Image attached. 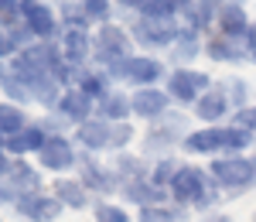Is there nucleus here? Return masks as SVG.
I'll return each mask as SVG.
<instances>
[{
	"label": "nucleus",
	"instance_id": "obj_1",
	"mask_svg": "<svg viewBox=\"0 0 256 222\" xmlns=\"http://www.w3.org/2000/svg\"><path fill=\"white\" fill-rule=\"evenodd\" d=\"M188 126H192V116H188V113L168 110V113H164L158 123H150L147 134L140 137V154H144V158H154V161L171 158V150L181 147V140L192 134Z\"/></svg>",
	"mask_w": 256,
	"mask_h": 222
},
{
	"label": "nucleus",
	"instance_id": "obj_2",
	"mask_svg": "<svg viewBox=\"0 0 256 222\" xmlns=\"http://www.w3.org/2000/svg\"><path fill=\"white\" fill-rule=\"evenodd\" d=\"M134 48H137V44L130 38V28L110 20V24H102V28L92 31V68H106V65H113V62L134 58V55H137Z\"/></svg>",
	"mask_w": 256,
	"mask_h": 222
},
{
	"label": "nucleus",
	"instance_id": "obj_3",
	"mask_svg": "<svg viewBox=\"0 0 256 222\" xmlns=\"http://www.w3.org/2000/svg\"><path fill=\"white\" fill-rule=\"evenodd\" d=\"M130 38L137 48H144V55L154 52H171L174 41L181 38V20H147V18H130Z\"/></svg>",
	"mask_w": 256,
	"mask_h": 222
},
{
	"label": "nucleus",
	"instance_id": "obj_4",
	"mask_svg": "<svg viewBox=\"0 0 256 222\" xmlns=\"http://www.w3.org/2000/svg\"><path fill=\"white\" fill-rule=\"evenodd\" d=\"M208 174H212V182H216L222 192H246V188L256 184L253 161H250L246 154H218V158H212Z\"/></svg>",
	"mask_w": 256,
	"mask_h": 222
},
{
	"label": "nucleus",
	"instance_id": "obj_5",
	"mask_svg": "<svg viewBox=\"0 0 256 222\" xmlns=\"http://www.w3.org/2000/svg\"><path fill=\"white\" fill-rule=\"evenodd\" d=\"M212 86H216L212 76L202 72V68H192V65L188 68H171L168 79H164V89H168L171 102H178V106H195Z\"/></svg>",
	"mask_w": 256,
	"mask_h": 222
},
{
	"label": "nucleus",
	"instance_id": "obj_6",
	"mask_svg": "<svg viewBox=\"0 0 256 222\" xmlns=\"http://www.w3.org/2000/svg\"><path fill=\"white\" fill-rule=\"evenodd\" d=\"M212 174H208V168H195V164H181L174 174V182L168 188V195H171V205H184V208H192V205L212 188Z\"/></svg>",
	"mask_w": 256,
	"mask_h": 222
},
{
	"label": "nucleus",
	"instance_id": "obj_7",
	"mask_svg": "<svg viewBox=\"0 0 256 222\" xmlns=\"http://www.w3.org/2000/svg\"><path fill=\"white\" fill-rule=\"evenodd\" d=\"M20 20L34 34V41H58L62 38V20L58 10L48 0H24L20 4Z\"/></svg>",
	"mask_w": 256,
	"mask_h": 222
},
{
	"label": "nucleus",
	"instance_id": "obj_8",
	"mask_svg": "<svg viewBox=\"0 0 256 222\" xmlns=\"http://www.w3.org/2000/svg\"><path fill=\"white\" fill-rule=\"evenodd\" d=\"M79 182L86 184V192L92 195H113V192H120V174L113 171V168H106V164L96 161V154H86V150H79Z\"/></svg>",
	"mask_w": 256,
	"mask_h": 222
},
{
	"label": "nucleus",
	"instance_id": "obj_9",
	"mask_svg": "<svg viewBox=\"0 0 256 222\" xmlns=\"http://www.w3.org/2000/svg\"><path fill=\"white\" fill-rule=\"evenodd\" d=\"M192 120H198L202 126H226V120H232V102L226 96V86H222V82H216V86L192 106Z\"/></svg>",
	"mask_w": 256,
	"mask_h": 222
},
{
	"label": "nucleus",
	"instance_id": "obj_10",
	"mask_svg": "<svg viewBox=\"0 0 256 222\" xmlns=\"http://www.w3.org/2000/svg\"><path fill=\"white\" fill-rule=\"evenodd\" d=\"M168 79V65L158 58V55H134L123 65V82L134 86V89H147V86H164Z\"/></svg>",
	"mask_w": 256,
	"mask_h": 222
},
{
	"label": "nucleus",
	"instance_id": "obj_11",
	"mask_svg": "<svg viewBox=\"0 0 256 222\" xmlns=\"http://www.w3.org/2000/svg\"><path fill=\"white\" fill-rule=\"evenodd\" d=\"M79 164V150L72 137H48V144L38 154V168L41 171H55V178H65V171H72Z\"/></svg>",
	"mask_w": 256,
	"mask_h": 222
},
{
	"label": "nucleus",
	"instance_id": "obj_12",
	"mask_svg": "<svg viewBox=\"0 0 256 222\" xmlns=\"http://www.w3.org/2000/svg\"><path fill=\"white\" fill-rule=\"evenodd\" d=\"M130 106H134V116L144 123H158L168 110H171V96L164 86H147V89H134L130 92Z\"/></svg>",
	"mask_w": 256,
	"mask_h": 222
},
{
	"label": "nucleus",
	"instance_id": "obj_13",
	"mask_svg": "<svg viewBox=\"0 0 256 222\" xmlns=\"http://www.w3.org/2000/svg\"><path fill=\"white\" fill-rule=\"evenodd\" d=\"M14 212L28 222H55L65 212V205L48 192H34V195H20L14 202Z\"/></svg>",
	"mask_w": 256,
	"mask_h": 222
},
{
	"label": "nucleus",
	"instance_id": "obj_14",
	"mask_svg": "<svg viewBox=\"0 0 256 222\" xmlns=\"http://www.w3.org/2000/svg\"><path fill=\"white\" fill-rule=\"evenodd\" d=\"M58 48H62V58L68 65L89 68V62H92V31L89 28H62Z\"/></svg>",
	"mask_w": 256,
	"mask_h": 222
},
{
	"label": "nucleus",
	"instance_id": "obj_15",
	"mask_svg": "<svg viewBox=\"0 0 256 222\" xmlns=\"http://www.w3.org/2000/svg\"><path fill=\"white\" fill-rule=\"evenodd\" d=\"M222 7H226V0H195V4L181 14V28H188V31H195V34L216 31Z\"/></svg>",
	"mask_w": 256,
	"mask_h": 222
},
{
	"label": "nucleus",
	"instance_id": "obj_16",
	"mask_svg": "<svg viewBox=\"0 0 256 222\" xmlns=\"http://www.w3.org/2000/svg\"><path fill=\"white\" fill-rule=\"evenodd\" d=\"M205 58L218 62V65H246L250 62V48L242 41L222 38V34H208L205 38Z\"/></svg>",
	"mask_w": 256,
	"mask_h": 222
},
{
	"label": "nucleus",
	"instance_id": "obj_17",
	"mask_svg": "<svg viewBox=\"0 0 256 222\" xmlns=\"http://www.w3.org/2000/svg\"><path fill=\"white\" fill-rule=\"evenodd\" d=\"M72 140H76V147L86 150V154H102V150H110V123L92 116V120L79 123V126L72 130Z\"/></svg>",
	"mask_w": 256,
	"mask_h": 222
},
{
	"label": "nucleus",
	"instance_id": "obj_18",
	"mask_svg": "<svg viewBox=\"0 0 256 222\" xmlns=\"http://www.w3.org/2000/svg\"><path fill=\"white\" fill-rule=\"evenodd\" d=\"M44 144H48V134H44V126L34 120L28 130H20V134H14V137H7V140H4V150H7L14 161H24L28 154H34V158H38Z\"/></svg>",
	"mask_w": 256,
	"mask_h": 222
},
{
	"label": "nucleus",
	"instance_id": "obj_19",
	"mask_svg": "<svg viewBox=\"0 0 256 222\" xmlns=\"http://www.w3.org/2000/svg\"><path fill=\"white\" fill-rule=\"evenodd\" d=\"M250 28H253L250 10H246L242 4L226 0V7H222V14H218V24H216V34H222V38H232V41H242L246 34H250Z\"/></svg>",
	"mask_w": 256,
	"mask_h": 222
},
{
	"label": "nucleus",
	"instance_id": "obj_20",
	"mask_svg": "<svg viewBox=\"0 0 256 222\" xmlns=\"http://www.w3.org/2000/svg\"><path fill=\"white\" fill-rule=\"evenodd\" d=\"M120 195H123L130 205H137V208H150V205H168V202H171L168 188H158V184H150L147 178L123 182V184H120Z\"/></svg>",
	"mask_w": 256,
	"mask_h": 222
},
{
	"label": "nucleus",
	"instance_id": "obj_21",
	"mask_svg": "<svg viewBox=\"0 0 256 222\" xmlns=\"http://www.w3.org/2000/svg\"><path fill=\"white\" fill-rule=\"evenodd\" d=\"M55 113L65 116L72 126H79V123H86V120H92V116H96V102L89 100L82 89H65V92H62V100H58V106H55Z\"/></svg>",
	"mask_w": 256,
	"mask_h": 222
},
{
	"label": "nucleus",
	"instance_id": "obj_22",
	"mask_svg": "<svg viewBox=\"0 0 256 222\" xmlns=\"http://www.w3.org/2000/svg\"><path fill=\"white\" fill-rule=\"evenodd\" d=\"M184 154H202V158H218L222 154V126H198L181 140Z\"/></svg>",
	"mask_w": 256,
	"mask_h": 222
},
{
	"label": "nucleus",
	"instance_id": "obj_23",
	"mask_svg": "<svg viewBox=\"0 0 256 222\" xmlns=\"http://www.w3.org/2000/svg\"><path fill=\"white\" fill-rule=\"evenodd\" d=\"M52 195L58 198L65 208H72V212H82V208H89V192H86V184L79 178H55L52 182Z\"/></svg>",
	"mask_w": 256,
	"mask_h": 222
},
{
	"label": "nucleus",
	"instance_id": "obj_24",
	"mask_svg": "<svg viewBox=\"0 0 256 222\" xmlns=\"http://www.w3.org/2000/svg\"><path fill=\"white\" fill-rule=\"evenodd\" d=\"M96 116L106 123H123V120H134V106H130V92L123 89H113L110 96H102L96 102Z\"/></svg>",
	"mask_w": 256,
	"mask_h": 222
},
{
	"label": "nucleus",
	"instance_id": "obj_25",
	"mask_svg": "<svg viewBox=\"0 0 256 222\" xmlns=\"http://www.w3.org/2000/svg\"><path fill=\"white\" fill-rule=\"evenodd\" d=\"M202 52H205V41H202V34L188 31V28H181V38H178L174 48L168 52V62H171V68H188V62H195Z\"/></svg>",
	"mask_w": 256,
	"mask_h": 222
},
{
	"label": "nucleus",
	"instance_id": "obj_26",
	"mask_svg": "<svg viewBox=\"0 0 256 222\" xmlns=\"http://www.w3.org/2000/svg\"><path fill=\"white\" fill-rule=\"evenodd\" d=\"M7 182L18 188V195H34V192H41V188H44L41 171H38V168H31L28 161H14L10 174H7Z\"/></svg>",
	"mask_w": 256,
	"mask_h": 222
},
{
	"label": "nucleus",
	"instance_id": "obj_27",
	"mask_svg": "<svg viewBox=\"0 0 256 222\" xmlns=\"http://www.w3.org/2000/svg\"><path fill=\"white\" fill-rule=\"evenodd\" d=\"M76 89H82V92H86L92 102H99L102 96H110L116 86H113V79H110L102 68H92V65H89V68L79 76V86H76Z\"/></svg>",
	"mask_w": 256,
	"mask_h": 222
},
{
	"label": "nucleus",
	"instance_id": "obj_28",
	"mask_svg": "<svg viewBox=\"0 0 256 222\" xmlns=\"http://www.w3.org/2000/svg\"><path fill=\"white\" fill-rule=\"evenodd\" d=\"M110 168L120 174V182H137V178H147V174H150V168H147V161H144V154H130V150L113 154V164H110Z\"/></svg>",
	"mask_w": 256,
	"mask_h": 222
},
{
	"label": "nucleus",
	"instance_id": "obj_29",
	"mask_svg": "<svg viewBox=\"0 0 256 222\" xmlns=\"http://www.w3.org/2000/svg\"><path fill=\"white\" fill-rule=\"evenodd\" d=\"M28 126H31V120H28V110H24V106L0 100V130H4L7 137H14V134L28 130Z\"/></svg>",
	"mask_w": 256,
	"mask_h": 222
},
{
	"label": "nucleus",
	"instance_id": "obj_30",
	"mask_svg": "<svg viewBox=\"0 0 256 222\" xmlns=\"http://www.w3.org/2000/svg\"><path fill=\"white\" fill-rule=\"evenodd\" d=\"M253 144H256V134L242 130L236 123H226L222 126V154H246Z\"/></svg>",
	"mask_w": 256,
	"mask_h": 222
},
{
	"label": "nucleus",
	"instance_id": "obj_31",
	"mask_svg": "<svg viewBox=\"0 0 256 222\" xmlns=\"http://www.w3.org/2000/svg\"><path fill=\"white\" fill-rule=\"evenodd\" d=\"M137 222H188V208L184 205H150V208H140Z\"/></svg>",
	"mask_w": 256,
	"mask_h": 222
},
{
	"label": "nucleus",
	"instance_id": "obj_32",
	"mask_svg": "<svg viewBox=\"0 0 256 222\" xmlns=\"http://www.w3.org/2000/svg\"><path fill=\"white\" fill-rule=\"evenodd\" d=\"M113 10H116L113 0H82V14L89 20V28H92V24H96V28L110 24V20H113Z\"/></svg>",
	"mask_w": 256,
	"mask_h": 222
},
{
	"label": "nucleus",
	"instance_id": "obj_33",
	"mask_svg": "<svg viewBox=\"0 0 256 222\" xmlns=\"http://www.w3.org/2000/svg\"><path fill=\"white\" fill-rule=\"evenodd\" d=\"M134 140H137V126H134V120L110 123V150H113V154H123Z\"/></svg>",
	"mask_w": 256,
	"mask_h": 222
},
{
	"label": "nucleus",
	"instance_id": "obj_34",
	"mask_svg": "<svg viewBox=\"0 0 256 222\" xmlns=\"http://www.w3.org/2000/svg\"><path fill=\"white\" fill-rule=\"evenodd\" d=\"M222 86H226L229 102H232V113L250 106V82L242 79V76H229V79H222Z\"/></svg>",
	"mask_w": 256,
	"mask_h": 222
},
{
	"label": "nucleus",
	"instance_id": "obj_35",
	"mask_svg": "<svg viewBox=\"0 0 256 222\" xmlns=\"http://www.w3.org/2000/svg\"><path fill=\"white\" fill-rule=\"evenodd\" d=\"M178 168H181V164H178L174 158H160V161L150 164V174H147V182L158 184V188H171V182H174V174H178Z\"/></svg>",
	"mask_w": 256,
	"mask_h": 222
},
{
	"label": "nucleus",
	"instance_id": "obj_36",
	"mask_svg": "<svg viewBox=\"0 0 256 222\" xmlns=\"http://www.w3.org/2000/svg\"><path fill=\"white\" fill-rule=\"evenodd\" d=\"M58 20L62 28H89L82 14V0H58Z\"/></svg>",
	"mask_w": 256,
	"mask_h": 222
},
{
	"label": "nucleus",
	"instance_id": "obj_37",
	"mask_svg": "<svg viewBox=\"0 0 256 222\" xmlns=\"http://www.w3.org/2000/svg\"><path fill=\"white\" fill-rule=\"evenodd\" d=\"M92 216H96V222H134L123 205H113V202H96Z\"/></svg>",
	"mask_w": 256,
	"mask_h": 222
},
{
	"label": "nucleus",
	"instance_id": "obj_38",
	"mask_svg": "<svg viewBox=\"0 0 256 222\" xmlns=\"http://www.w3.org/2000/svg\"><path fill=\"white\" fill-rule=\"evenodd\" d=\"M38 123L44 126V134H48V137H68V130H76V126L65 120V116H58V113H44Z\"/></svg>",
	"mask_w": 256,
	"mask_h": 222
},
{
	"label": "nucleus",
	"instance_id": "obj_39",
	"mask_svg": "<svg viewBox=\"0 0 256 222\" xmlns=\"http://www.w3.org/2000/svg\"><path fill=\"white\" fill-rule=\"evenodd\" d=\"M14 55H18V48H14V41L7 38V31H0V65H4V62H10Z\"/></svg>",
	"mask_w": 256,
	"mask_h": 222
},
{
	"label": "nucleus",
	"instance_id": "obj_40",
	"mask_svg": "<svg viewBox=\"0 0 256 222\" xmlns=\"http://www.w3.org/2000/svg\"><path fill=\"white\" fill-rule=\"evenodd\" d=\"M20 195H18V188L10 182H0V205H14Z\"/></svg>",
	"mask_w": 256,
	"mask_h": 222
},
{
	"label": "nucleus",
	"instance_id": "obj_41",
	"mask_svg": "<svg viewBox=\"0 0 256 222\" xmlns=\"http://www.w3.org/2000/svg\"><path fill=\"white\" fill-rule=\"evenodd\" d=\"M113 4H116L123 14H130V18H134V14H140V7H144L147 0H113Z\"/></svg>",
	"mask_w": 256,
	"mask_h": 222
},
{
	"label": "nucleus",
	"instance_id": "obj_42",
	"mask_svg": "<svg viewBox=\"0 0 256 222\" xmlns=\"http://www.w3.org/2000/svg\"><path fill=\"white\" fill-rule=\"evenodd\" d=\"M10 168H14V158H10L7 150H0V182H7V174H10Z\"/></svg>",
	"mask_w": 256,
	"mask_h": 222
},
{
	"label": "nucleus",
	"instance_id": "obj_43",
	"mask_svg": "<svg viewBox=\"0 0 256 222\" xmlns=\"http://www.w3.org/2000/svg\"><path fill=\"white\" fill-rule=\"evenodd\" d=\"M208 222H232V219H229V216H212Z\"/></svg>",
	"mask_w": 256,
	"mask_h": 222
},
{
	"label": "nucleus",
	"instance_id": "obj_44",
	"mask_svg": "<svg viewBox=\"0 0 256 222\" xmlns=\"http://www.w3.org/2000/svg\"><path fill=\"white\" fill-rule=\"evenodd\" d=\"M4 140H7V134H4V130H0V150H4Z\"/></svg>",
	"mask_w": 256,
	"mask_h": 222
},
{
	"label": "nucleus",
	"instance_id": "obj_45",
	"mask_svg": "<svg viewBox=\"0 0 256 222\" xmlns=\"http://www.w3.org/2000/svg\"><path fill=\"white\" fill-rule=\"evenodd\" d=\"M250 161H253V178H256V150H253V158H250Z\"/></svg>",
	"mask_w": 256,
	"mask_h": 222
},
{
	"label": "nucleus",
	"instance_id": "obj_46",
	"mask_svg": "<svg viewBox=\"0 0 256 222\" xmlns=\"http://www.w3.org/2000/svg\"><path fill=\"white\" fill-rule=\"evenodd\" d=\"M250 62H253V65H256V52H250Z\"/></svg>",
	"mask_w": 256,
	"mask_h": 222
}]
</instances>
